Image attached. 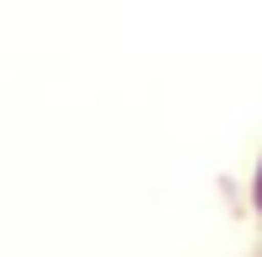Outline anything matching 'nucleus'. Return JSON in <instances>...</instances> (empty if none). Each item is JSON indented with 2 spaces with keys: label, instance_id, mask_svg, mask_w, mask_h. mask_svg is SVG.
I'll use <instances>...</instances> for the list:
<instances>
[{
  "label": "nucleus",
  "instance_id": "obj_1",
  "mask_svg": "<svg viewBox=\"0 0 262 257\" xmlns=\"http://www.w3.org/2000/svg\"><path fill=\"white\" fill-rule=\"evenodd\" d=\"M252 198H257V209H262V166H257V182H252Z\"/></svg>",
  "mask_w": 262,
  "mask_h": 257
}]
</instances>
